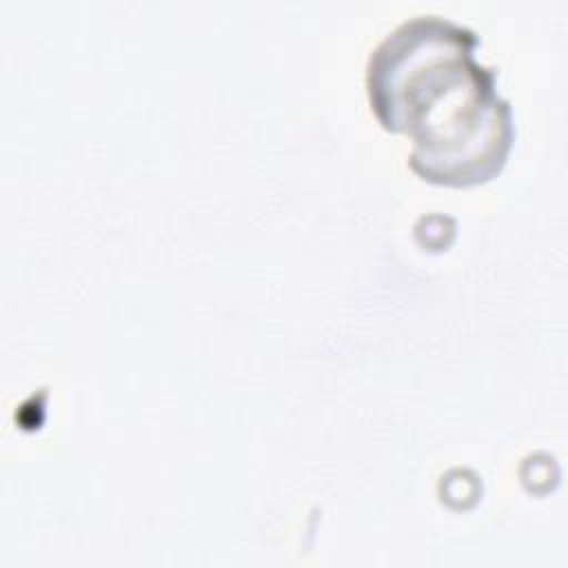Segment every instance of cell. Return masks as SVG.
Returning a JSON list of instances; mask_svg holds the SVG:
<instances>
[{
    "mask_svg": "<svg viewBox=\"0 0 568 568\" xmlns=\"http://www.w3.org/2000/svg\"><path fill=\"white\" fill-rule=\"evenodd\" d=\"M479 36L444 16L399 22L371 51L366 89L386 131L413 146L410 169L446 186L495 178L513 146V111L497 93V71L475 60Z\"/></svg>",
    "mask_w": 568,
    "mask_h": 568,
    "instance_id": "1",
    "label": "cell"
}]
</instances>
